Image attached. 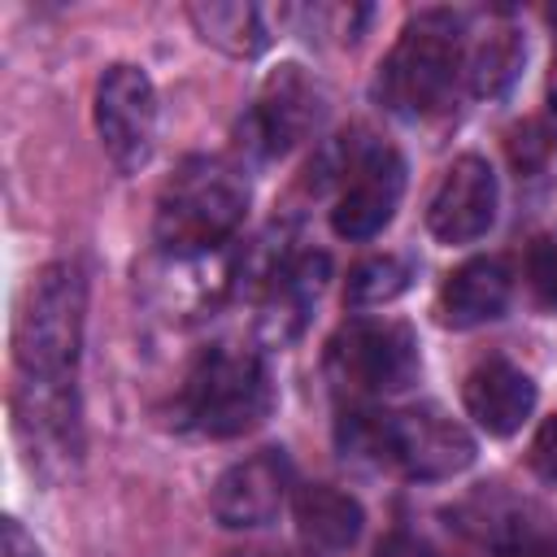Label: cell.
Instances as JSON below:
<instances>
[{"label": "cell", "instance_id": "obj_15", "mask_svg": "<svg viewBox=\"0 0 557 557\" xmlns=\"http://www.w3.org/2000/svg\"><path fill=\"white\" fill-rule=\"evenodd\" d=\"M296 535L313 557H339L348 553L361 531H366V509L357 496L331 487V483H309L292 500Z\"/></svg>", "mask_w": 557, "mask_h": 557}, {"label": "cell", "instance_id": "obj_4", "mask_svg": "<svg viewBox=\"0 0 557 557\" xmlns=\"http://www.w3.org/2000/svg\"><path fill=\"white\" fill-rule=\"evenodd\" d=\"M466 65V17L453 9H422L405 22L374 74V96L396 117H426L453 96Z\"/></svg>", "mask_w": 557, "mask_h": 557}, {"label": "cell", "instance_id": "obj_20", "mask_svg": "<svg viewBox=\"0 0 557 557\" xmlns=\"http://www.w3.org/2000/svg\"><path fill=\"white\" fill-rule=\"evenodd\" d=\"M527 278H531V287H535V296H540L544 305H557V239H553V235L531 239Z\"/></svg>", "mask_w": 557, "mask_h": 557}, {"label": "cell", "instance_id": "obj_14", "mask_svg": "<svg viewBox=\"0 0 557 557\" xmlns=\"http://www.w3.org/2000/svg\"><path fill=\"white\" fill-rule=\"evenodd\" d=\"M326 270H331L326 252H292L270 270L265 300H261V335L270 344H292L305 331L322 296Z\"/></svg>", "mask_w": 557, "mask_h": 557}, {"label": "cell", "instance_id": "obj_8", "mask_svg": "<svg viewBox=\"0 0 557 557\" xmlns=\"http://www.w3.org/2000/svg\"><path fill=\"white\" fill-rule=\"evenodd\" d=\"M405 196V157L392 144H348L339 161V196L331 231L339 239H374Z\"/></svg>", "mask_w": 557, "mask_h": 557}, {"label": "cell", "instance_id": "obj_5", "mask_svg": "<svg viewBox=\"0 0 557 557\" xmlns=\"http://www.w3.org/2000/svg\"><path fill=\"white\" fill-rule=\"evenodd\" d=\"M274 409V383L265 370V357L252 348L213 344L205 348L174 400V418L183 431L209 435V440H235L261 426Z\"/></svg>", "mask_w": 557, "mask_h": 557}, {"label": "cell", "instance_id": "obj_7", "mask_svg": "<svg viewBox=\"0 0 557 557\" xmlns=\"http://www.w3.org/2000/svg\"><path fill=\"white\" fill-rule=\"evenodd\" d=\"M91 117H96V135H100L104 157L122 174H139L152 161V148H157V91H152V78L139 65H131V61L104 65V74L96 78Z\"/></svg>", "mask_w": 557, "mask_h": 557}, {"label": "cell", "instance_id": "obj_10", "mask_svg": "<svg viewBox=\"0 0 557 557\" xmlns=\"http://www.w3.org/2000/svg\"><path fill=\"white\" fill-rule=\"evenodd\" d=\"M13 431L44 474H61L83 453V422H78V387L74 383H13Z\"/></svg>", "mask_w": 557, "mask_h": 557}, {"label": "cell", "instance_id": "obj_17", "mask_svg": "<svg viewBox=\"0 0 557 557\" xmlns=\"http://www.w3.org/2000/svg\"><path fill=\"white\" fill-rule=\"evenodd\" d=\"M187 17L196 26V35L205 44H213L218 52L235 57V61H252L265 52L270 35L261 22L257 4H239V0H209V4H187Z\"/></svg>", "mask_w": 557, "mask_h": 557}, {"label": "cell", "instance_id": "obj_12", "mask_svg": "<svg viewBox=\"0 0 557 557\" xmlns=\"http://www.w3.org/2000/svg\"><path fill=\"white\" fill-rule=\"evenodd\" d=\"M292 487V461L283 448H261L231 470L218 474L209 509L226 531H257L270 527L287 500Z\"/></svg>", "mask_w": 557, "mask_h": 557}, {"label": "cell", "instance_id": "obj_26", "mask_svg": "<svg viewBox=\"0 0 557 557\" xmlns=\"http://www.w3.org/2000/svg\"><path fill=\"white\" fill-rule=\"evenodd\" d=\"M548 22H553V30H557V9H548Z\"/></svg>", "mask_w": 557, "mask_h": 557}, {"label": "cell", "instance_id": "obj_3", "mask_svg": "<svg viewBox=\"0 0 557 557\" xmlns=\"http://www.w3.org/2000/svg\"><path fill=\"white\" fill-rule=\"evenodd\" d=\"M83 313H87V278L74 261L44 265L13 313V366L17 379L35 383H74L78 348H83Z\"/></svg>", "mask_w": 557, "mask_h": 557}, {"label": "cell", "instance_id": "obj_1", "mask_svg": "<svg viewBox=\"0 0 557 557\" xmlns=\"http://www.w3.org/2000/svg\"><path fill=\"white\" fill-rule=\"evenodd\" d=\"M248 213V178L222 157H187L157 196L152 235L170 257L218 252Z\"/></svg>", "mask_w": 557, "mask_h": 557}, {"label": "cell", "instance_id": "obj_18", "mask_svg": "<svg viewBox=\"0 0 557 557\" xmlns=\"http://www.w3.org/2000/svg\"><path fill=\"white\" fill-rule=\"evenodd\" d=\"M522 61H527V39L518 35V26L509 22L487 26L466 52V83L479 100H496L518 83Z\"/></svg>", "mask_w": 557, "mask_h": 557}, {"label": "cell", "instance_id": "obj_11", "mask_svg": "<svg viewBox=\"0 0 557 557\" xmlns=\"http://www.w3.org/2000/svg\"><path fill=\"white\" fill-rule=\"evenodd\" d=\"M496 205H500L496 170L487 165V157L466 152L444 170V178H440V187L426 205V226L448 248L453 244H474L492 231Z\"/></svg>", "mask_w": 557, "mask_h": 557}, {"label": "cell", "instance_id": "obj_19", "mask_svg": "<svg viewBox=\"0 0 557 557\" xmlns=\"http://www.w3.org/2000/svg\"><path fill=\"white\" fill-rule=\"evenodd\" d=\"M409 283H413V261L396 257V252H379V257H366L348 270L344 300L352 309H374V305H387L400 292H409Z\"/></svg>", "mask_w": 557, "mask_h": 557}, {"label": "cell", "instance_id": "obj_23", "mask_svg": "<svg viewBox=\"0 0 557 557\" xmlns=\"http://www.w3.org/2000/svg\"><path fill=\"white\" fill-rule=\"evenodd\" d=\"M0 557H39V544L22 531L17 518H4V540H0Z\"/></svg>", "mask_w": 557, "mask_h": 557}, {"label": "cell", "instance_id": "obj_2", "mask_svg": "<svg viewBox=\"0 0 557 557\" xmlns=\"http://www.w3.org/2000/svg\"><path fill=\"white\" fill-rule=\"evenodd\" d=\"M339 444L352 453H370L374 461L396 466L418 483L453 479L474 461V435L440 405H409L396 413L352 409L344 413Z\"/></svg>", "mask_w": 557, "mask_h": 557}, {"label": "cell", "instance_id": "obj_16", "mask_svg": "<svg viewBox=\"0 0 557 557\" xmlns=\"http://www.w3.org/2000/svg\"><path fill=\"white\" fill-rule=\"evenodd\" d=\"M509 292H513V278H509L505 261L500 257H474V261L457 265L448 274V283L440 287V318L453 331L496 322L509 309Z\"/></svg>", "mask_w": 557, "mask_h": 557}, {"label": "cell", "instance_id": "obj_9", "mask_svg": "<svg viewBox=\"0 0 557 557\" xmlns=\"http://www.w3.org/2000/svg\"><path fill=\"white\" fill-rule=\"evenodd\" d=\"M322 109H326L322 87L300 65H278L261 83L252 109L244 113L239 144L252 157H265V161L270 157H283V152H292L322 122Z\"/></svg>", "mask_w": 557, "mask_h": 557}, {"label": "cell", "instance_id": "obj_6", "mask_svg": "<svg viewBox=\"0 0 557 557\" xmlns=\"http://www.w3.org/2000/svg\"><path fill=\"white\" fill-rule=\"evenodd\" d=\"M418 335L392 318L348 322L326 344V374L339 392L352 396H396L418 383Z\"/></svg>", "mask_w": 557, "mask_h": 557}, {"label": "cell", "instance_id": "obj_24", "mask_svg": "<svg viewBox=\"0 0 557 557\" xmlns=\"http://www.w3.org/2000/svg\"><path fill=\"white\" fill-rule=\"evenodd\" d=\"M379 557H431V548H426V544H418L413 535L396 531V535H387V540L379 544Z\"/></svg>", "mask_w": 557, "mask_h": 557}, {"label": "cell", "instance_id": "obj_21", "mask_svg": "<svg viewBox=\"0 0 557 557\" xmlns=\"http://www.w3.org/2000/svg\"><path fill=\"white\" fill-rule=\"evenodd\" d=\"M531 470L544 479V483H557V413L540 422L535 440H531V453H527Z\"/></svg>", "mask_w": 557, "mask_h": 557}, {"label": "cell", "instance_id": "obj_13", "mask_svg": "<svg viewBox=\"0 0 557 557\" xmlns=\"http://www.w3.org/2000/svg\"><path fill=\"white\" fill-rule=\"evenodd\" d=\"M461 400H466V413L479 422V431H487L496 440H509V435L522 431V422L535 409V383L513 361L487 357L466 374Z\"/></svg>", "mask_w": 557, "mask_h": 557}, {"label": "cell", "instance_id": "obj_25", "mask_svg": "<svg viewBox=\"0 0 557 557\" xmlns=\"http://www.w3.org/2000/svg\"><path fill=\"white\" fill-rule=\"evenodd\" d=\"M548 104H553V117H557V87H553V96H548Z\"/></svg>", "mask_w": 557, "mask_h": 557}, {"label": "cell", "instance_id": "obj_22", "mask_svg": "<svg viewBox=\"0 0 557 557\" xmlns=\"http://www.w3.org/2000/svg\"><path fill=\"white\" fill-rule=\"evenodd\" d=\"M500 557H557V531L544 527H518Z\"/></svg>", "mask_w": 557, "mask_h": 557}]
</instances>
